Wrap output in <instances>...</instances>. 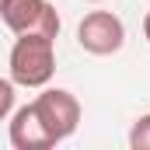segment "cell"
Instances as JSON below:
<instances>
[{"mask_svg": "<svg viewBox=\"0 0 150 150\" xmlns=\"http://www.w3.org/2000/svg\"><path fill=\"white\" fill-rule=\"evenodd\" d=\"M143 35H147V42H150V11H147V18H143Z\"/></svg>", "mask_w": 150, "mask_h": 150, "instance_id": "cell-8", "label": "cell"}, {"mask_svg": "<svg viewBox=\"0 0 150 150\" xmlns=\"http://www.w3.org/2000/svg\"><path fill=\"white\" fill-rule=\"evenodd\" d=\"M14 98H18L14 94V80H4L0 77V122L14 112Z\"/></svg>", "mask_w": 150, "mask_h": 150, "instance_id": "cell-7", "label": "cell"}, {"mask_svg": "<svg viewBox=\"0 0 150 150\" xmlns=\"http://www.w3.org/2000/svg\"><path fill=\"white\" fill-rule=\"evenodd\" d=\"M0 4H4V0H0Z\"/></svg>", "mask_w": 150, "mask_h": 150, "instance_id": "cell-10", "label": "cell"}, {"mask_svg": "<svg viewBox=\"0 0 150 150\" xmlns=\"http://www.w3.org/2000/svg\"><path fill=\"white\" fill-rule=\"evenodd\" d=\"M0 18L14 35H59V14L49 0H4Z\"/></svg>", "mask_w": 150, "mask_h": 150, "instance_id": "cell-2", "label": "cell"}, {"mask_svg": "<svg viewBox=\"0 0 150 150\" xmlns=\"http://www.w3.org/2000/svg\"><path fill=\"white\" fill-rule=\"evenodd\" d=\"M11 80L21 87H45L56 74V38L49 35H18L11 49Z\"/></svg>", "mask_w": 150, "mask_h": 150, "instance_id": "cell-1", "label": "cell"}, {"mask_svg": "<svg viewBox=\"0 0 150 150\" xmlns=\"http://www.w3.org/2000/svg\"><path fill=\"white\" fill-rule=\"evenodd\" d=\"M77 42L91 56H112L126 45V25L112 11H91L77 25Z\"/></svg>", "mask_w": 150, "mask_h": 150, "instance_id": "cell-4", "label": "cell"}, {"mask_svg": "<svg viewBox=\"0 0 150 150\" xmlns=\"http://www.w3.org/2000/svg\"><path fill=\"white\" fill-rule=\"evenodd\" d=\"M32 108H35L38 122L45 126V133H49L52 143L74 136L77 122H80V101H77L70 91H63V87H49V91H42L35 101H32Z\"/></svg>", "mask_w": 150, "mask_h": 150, "instance_id": "cell-3", "label": "cell"}, {"mask_svg": "<svg viewBox=\"0 0 150 150\" xmlns=\"http://www.w3.org/2000/svg\"><path fill=\"white\" fill-rule=\"evenodd\" d=\"M91 4H98V0H91Z\"/></svg>", "mask_w": 150, "mask_h": 150, "instance_id": "cell-9", "label": "cell"}, {"mask_svg": "<svg viewBox=\"0 0 150 150\" xmlns=\"http://www.w3.org/2000/svg\"><path fill=\"white\" fill-rule=\"evenodd\" d=\"M129 147L133 150H150V112L140 115L129 129Z\"/></svg>", "mask_w": 150, "mask_h": 150, "instance_id": "cell-6", "label": "cell"}, {"mask_svg": "<svg viewBox=\"0 0 150 150\" xmlns=\"http://www.w3.org/2000/svg\"><path fill=\"white\" fill-rule=\"evenodd\" d=\"M11 147L14 150H45V147H56L45 133V126L38 122L32 101L25 108H18L14 119H11Z\"/></svg>", "mask_w": 150, "mask_h": 150, "instance_id": "cell-5", "label": "cell"}]
</instances>
